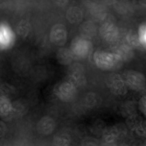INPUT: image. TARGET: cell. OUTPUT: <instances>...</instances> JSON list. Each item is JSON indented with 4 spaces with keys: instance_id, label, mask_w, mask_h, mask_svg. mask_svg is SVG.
<instances>
[{
    "instance_id": "1",
    "label": "cell",
    "mask_w": 146,
    "mask_h": 146,
    "mask_svg": "<svg viewBox=\"0 0 146 146\" xmlns=\"http://www.w3.org/2000/svg\"><path fill=\"white\" fill-rule=\"evenodd\" d=\"M95 65L103 70H110L119 68L123 62L120 56L113 52L104 50L96 51L93 55Z\"/></svg>"
},
{
    "instance_id": "2",
    "label": "cell",
    "mask_w": 146,
    "mask_h": 146,
    "mask_svg": "<svg viewBox=\"0 0 146 146\" xmlns=\"http://www.w3.org/2000/svg\"><path fill=\"white\" fill-rule=\"evenodd\" d=\"M128 134L126 125L119 124L106 127L103 131L102 136L103 145H117L120 141L123 140Z\"/></svg>"
},
{
    "instance_id": "3",
    "label": "cell",
    "mask_w": 146,
    "mask_h": 146,
    "mask_svg": "<svg viewBox=\"0 0 146 146\" xmlns=\"http://www.w3.org/2000/svg\"><path fill=\"white\" fill-rule=\"evenodd\" d=\"M78 88L74 83L66 78L56 85L54 93L60 101L70 102L76 97Z\"/></svg>"
},
{
    "instance_id": "4",
    "label": "cell",
    "mask_w": 146,
    "mask_h": 146,
    "mask_svg": "<svg viewBox=\"0 0 146 146\" xmlns=\"http://www.w3.org/2000/svg\"><path fill=\"white\" fill-rule=\"evenodd\" d=\"M121 75L128 88L137 92L145 90V78L142 73L136 70H129Z\"/></svg>"
},
{
    "instance_id": "5",
    "label": "cell",
    "mask_w": 146,
    "mask_h": 146,
    "mask_svg": "<svg viewBox=\"0 0 146 146\" xmlns=\"http://www.w3.org/2000/svg\"><path fill=\"white\" fill-rule=\"evenodd\" d=\"M102 21L99 29L101 36L108 43L115 45L119 40L120 33L119 28L112 21L109 20Z\"/></svg>"
},
{
    "instance_id": "6",
    "label": "cell",
    "mask_w": 146,
    "mask_h": 146,
    "mask_svg": "<svg viewBox=\"0 0 146 146\" xmlns=\"http://www.w3.org/2000/svg\"><path fill=\"white\" fill-rule=\"evenodd\" d=\"M92 47V42L86 38L77 36L72 40L70 50L74 57L85 58L89 56Z\"/></svg>"
},
{
    "instance_id": "7",
    "label": "cell",
    "mask_w": 146,
    "mask_h": 146,
    "mask_svg": "<svg viewBox=\"0 0 146 146\" xmlns=\"http://www.w3.org/2000/svg\"><path fill=\"white\" fill-rule=\"evenodd\" d=\"M106 85L111 92L116 96H123L127 93L128 88L122 75L112 73L107 77Z\"/></svg>"
},
{
    "instance_id": "8",
    "label": "cell",
    "mask_w": 146,
    "mask_h": 146,
    "mask_svg": "<svg viewBox=\"0 0 146 146\" xmlns=\"http://www.w3.org/2000/svg\"><path fill=\"white\" fill-rule=\"evenodd\" d=\"M125 123L127 128L134 133L137 137H142L145 135V121L139 114L134 113L131 115L126 119Z\"/></svg>"
},
{
    "instance_id": "9",
    "label": "cell",
    "mask_w": 146,
    "mask_h": 146,
    "mask_svg": "<svg viewBox=\"0 0 146 146\" xmlns=\"http://www.w3.org/2000/svg\"><path fill=\"white\" fill-rule=\"evenodd\" d=\"M50 39L55 45L61 47L64 45L68 39V32L65 26L62 24L54 25L51 29Z\"/></svg>"
},
{
    "instance_id": "10",
    "label": "cell",
    "mask_w": 146,
    "mask_h": 146,
    "mask_svg": "<svg viewBox=\"0 0 146 146\" xmlns=\"http://www.w3.org/2000/svg\"><path fill=\"white\" fill-rule=\"evenodd\" d=\"M56 124L51 117L48 116H43L37 122L36 127L37 132L41 135H48L55 130Z\"/></svg>"
},
{
    "instance_id": "11",
    "label": "cell",
    "mask_w": 146,
    "mask_h": 146,
    "mask_svg": "<svg viewBox=\"0 0 146 146\" xmlns=\"http://www.w3.org/2000/svg\"><path fill=\"white\" fill-rule=\"evenodd\" d=\"M0 115L3 119H9L15 115L14 106L7 96L1 95L0 96Z\"/></svg>"
},
{
    "instance_id": "12",
    "label": "cell",
    "mask_w": 146,
    "mask_h": 146,
    "mask_svg": "<svg viewBox=\"0 0 146 146\" xmlns=\"http://www.w3.org/2000/svg\"><path fill=\"white\" fill-rule=\"evenodd\" d=\"M0 34V43L1 49H7L12 45L15 37L14 34L9 29L1 26Z\"/></svg>"
},
{
    "instance_id": "13",
    "label": "cell",
    "mask_w": 146,
    "mask_h": 146,
    "mask_svg": "<svg viewBox=\"0 0 146 146\" xmlns=\"http://www.w3.org/2000/svg\"><path fill=\"white\" fill-rule=\"evenodd\" d=\"M113 48V52L120 56L123 61L130 60L133 55L132 48L127 43L116 44Z\"/></svg>"
},
{
    "instance_id": "14",
    "label": "cell",
    "mask_w": 146,
    "mask_h": 146,
    "mask_svg": "<svg viewBox=\"0 0 146 146\" xmlns=\"http://www.w3.org/2000/svg\"><path fill=\"white\" fill-rule=\"evenodd\" d=\"M66 16L68 22L73 24L80 23L83 19L82 11L80 8L76 6L71 7L68 9Z\"/></svg>"
},
{
    "instance_id": "15",
    "label": "cell",
    "mask_w": 146,
    "mask_h": 146,
    "mask_svg": "<svg viewBox=\"0 0 146 146\" xmlns=\"http://www.w3.org/2000/svg\"><path fill=\"white\" fill-rule=\"evenodd\" d=\"M74 57L70 49L60 48L57 51L56 53L57 61L62 65L70 64L73 62Z\"/></svg>"
},
{
    "instance_id": "16",
    "label": "cell",
    "mask_w": 146,
    "mask_h": 146,
    "mask_svg": "<svg viewBox=\"0 0 146 146\" xmlns=\"http://www.w3.org/2000/svg\"><path fill=\"white\" fill-rule=\"evenodd\" d=\"M71 142V137L66 133L56 134L54 136L52 141L54 145L61 146L69 145Z\"/></svg>"
},
{
    "instance_id": "17",
    "label": "cell",
    "mask_w": 146,
    "mask_h": 146,
    "mask_svg": "<svg viewBox=\"0 0 146 146\" xmlns=\"http://www.w3.org/2000/svg\"><path fill=\"white\" fill-rule=\"evenodd\" d=\"M31 30L29 23L25 20L21 21L16 28V32L18 35L22 37H25L28 35Z\"/></svg>"
},
{
    "instance_id": "18",
    "label": "cell",
    "mask_w": 146,
    "mask_h": 146,
    "mask_svg": "<svg viewBox=\"0 0 146 146\" xmlns=\"http://www.w3.org/2000/svg\"><path fill=\"white\" fill-rule=\"evenodd\" d=\"M125 39L126 42L132 48L134 47L143 48L139 42L137 34L131 31L129 32L126 36Z\"/></svg>"
},
{
    "instance_id": "19",
    "label": "cell",
    "mask_w": 146,
    "mask_h": 146,
    "mask_svg": "<svg viewBox=\"0 0 146 146\" xmlns=\"http://www.w3.org/2000/svg\"><path fill=\"white\" fill-rule=\"evenodd\" d=\"M138 37L139 42L143 48L145 49L146 45V26L145 23H142L139 26Z\"/></svg>"
},
{
    "instance_id": "20",
    "label": "cell",
    "mask_w": 146,
    "mask_h": 146,
    "mask_svg": "<svg viewBox=\"0 0 146 146\" xmlns=\"http://www.w3.org/2000/svg\"><path fill=\"white\" fill-rule=\"evenodd\" d=\"M82 32L84 33L85 35H93L96 32V27L94 24L90 22H85L82 24L81 29Z\"/></svg>"
},
{
    "instance_id": "21",
    "label": "cell",
    "mask_w": 146,
    "mask_h": 146,
    "mask_svg": "<svg viewBox=\"0 0 146 146\" xmlns=\"http://www.w3.org/2000/svg\"><path fill=\"white\" fill-rule=\"evenodd\" d=\"M146 98L145 96H143L139 100L138 103L139 109L144 115L146 116Z\"/></svg>"
},
{
    "instance_id": "22",
    "label": "cell",
    "mask_w": 146,
    "mask_h": 146,
    "mask_svg": "<svg viewBox=\"0 0 146 146\" xmlns=\"http://www.w3.org/2000/svg\"><path fill=\"white\" fill-rule=\"evenodd\" d=\"M98 142L96 140L93 139H86L83 142V145H98Z\"/></svg>"
},
{
    "instance_id": "23",
    "label": "cell",
    "mask_w": 146,
    "mask_h": 146,
    "mask_svg": "<svg viewBox=\"0 0 146 146\" xmlns=\"http://www.w3.org/2000/svg\"><path fill=\"white\" fill-rule=\"evenodd\" d=\"M6 130V126L4 122L1 121V137L4 135Z\"/></svg>"
}]
</instances>
